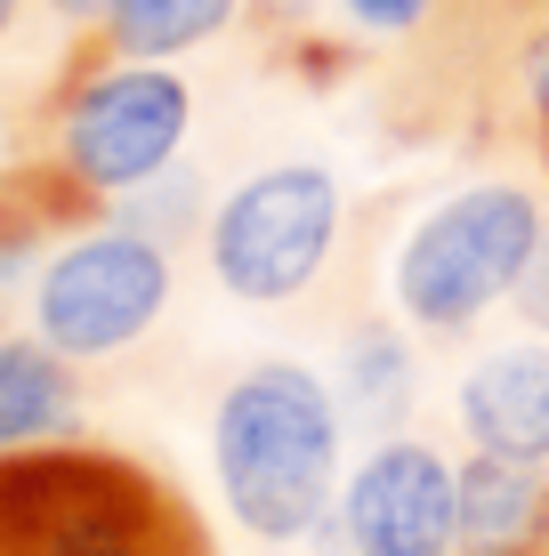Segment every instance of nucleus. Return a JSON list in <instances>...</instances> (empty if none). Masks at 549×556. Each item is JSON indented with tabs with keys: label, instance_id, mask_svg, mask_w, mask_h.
Returning <instances> with one entry per match:
<instances>
[{
	"label": "nucleus",
	"instance_id": "17",
	"mask_svg": "<svg viewBox=\"0 0 549 556\" xmlns=\"http://www.w3.org/2000/svg\"><path fill=\"white\" fill-rule=\"evenodd\" d=\"M41 9L57 16V25H89V33H98V25H105V9H113V0H41Z\"/></svg>",
	"mask_w": 549,
	"mask_h": 556
},
{
	"label": "nucleus",
	"instance_id": "8",
	"mask_svg": "<svg viewBox=\"0 0 549 556\" xmlns=\"http://www.w3.org/2000/svg\"><path fill=\"white\" fill-rule=\"evenodd\" d=\"M452 428L469 452L549 468V339H501L452 379Z\"/></svg>",
	"mask_w": 549,
	"mask_h": 556
},
{
	"label": "nucleus",
	"instance_id": "1",
	"mask_svg": "<svg viewBox=\"0 0 549 556\" xmlns=\"http://www.w3.org/2000/svg\"><path fill=\"white\" fill-rule=\"evenodd\" d=\"M211 476L251 541L308 548L332 532L348 484V412L332 379L291 355L242 363L211 404Z\"/></svg>",
	"mask_w": 549,
	"mask_h": 556
},
{
	"label": "nucleus",
	"instance_id": "10",
	"mask_svg": "<svg viewBox=\"0 0 549 556\" xmlns=\"http://www.w3.org/2000/svg\"><path fill=\"white\" fill-rule=\"evenodd\" d=\"M461 556H549V468L509 452L461 459Z\"/></svg>",
	"mask_w": 549,
	"mask_h": 556
},
{
	"label": "nucleus",
	"instance_id": "13",
	"mask_svg": "<svg viewBox=\"0 0 549 556\" xmlns=\"http://www.w3.org/2000/svg\"><path fill=\"white\" fill-rule=\"evenodd\" d=\"M242 0H113L98 41L105 56H154V65H170V56L219 41L226 25H235Z\"/></svg>",
	"mask_w": 549,
	"mask_h": 556
},
{
	"label": "nucleus",
	"instance_id": "18",
	"mask_svg": "<svg viewBox=\"0 0 549 556\" xmlns=\"http://www.w3.org/2000/svg\"><path fill=\"white\" fill-rule=\"evenodd\" d=\"M16 9H25V0H0V41H9V25H16Z\"/></svg>",
	"mask_w": 549,
	"mask_h": 556
},
{
	"label": "nucleus",
	"instance_id": "14",
	"mask_svg": "<svg viewBox=\"0 0 549 556\" xmlns=\"http://www.w3.org/2000/svg\"><path fill=\"white\" fill-rule=\"evenodd\" d=\"M339 9H348L364 33H421V25H437L445 0H339Z\"/></svg>",
	"mask_w": 549,
	"mask_h": 556
},
{
	"label": "nucleus",
	"instance_id": "4",
	"mask_svg": "<svg viewBox=\"0 0 549 556\" xmlns=\"http://www.w3.org/2000/svg\"><path fill=\"white\" fill-rule=\"evenodd\" d=\"M339 226H348V194L324 162H267L251 178H235L202 218V258H211L226 299L291 306L324 282Z\"/></svg>",
	"mask_w": 549,
	"mask_h": 556
},
{
	"label": "nucleus",
	"instance_id": "5",
	"mask_svg": "<svg viewBox=\"0 0 549 556\" xmlns=\"http://www.w3.org/2000/svg\"><path fill=\"white\" fill-rule=\"evenodd\" d=\"M186 129H195V89L178 73L154 56H105L57 105V178L82 202H129L162 169H178Z\"/></svg>",
	"mask_w": 549,
	"mask_h": 556
},
{
	"label": "nucleus",
	"instance_id": "16",
	"mask_svg": "<svg viewBox=\"0 0 549 556\" xmlns=\"http://www.w3.org/2000/svg\"><path fill=\"white\" fill-rule=\"evenodd\" d=\"M509 306L549 339V226H541V251H534V266H525V282H517V299H509Z\"/></svg>",
	"mask_w": 549,
	"mask_h": 556
},
{
	"label": "nucleus",
	"instance_id": "11",
	"mask_svg": "<svg viewBox=\"0 0 549 556\" xmlns=\"http://www.w3.org/2000/svg\"><path fill=\"white\" fill-rule=\"evenodd\" d=\"M332 395L339 412H348V428L364 435H396L412 412V395H421V355H412L404 339V315H355L348 331H339V363H332Z\"/></svg>",
	"mask_w": 549,
	"mask_h": 556
},
{
	"label": "nucleus",
	"instance_id": "15",
	"mask_svg": "<svg viewBox=\"0 0 549 556\" xmlns=\"http://www.w3.org/2000/svg\"><path fill=\"white\" fill-rule=\"evenodd\" d=\"M0 556H33V532H25V476H16V452H0Z\"/></svg>",
	"mask_w": 549,
	"mask_h": 556
},
{
	"label": "nucleus",
	"instance_id": "2",
	"mask_svg": "<svg viewBox=\"0 0 549 556\" xmlns=\"http://www.w3.org/2000/svg\"><path fill=\"white\" fill-rule=\"evenodd\" d=\"M541 226L549 210L525 178H477L445 194L388 258V299L404 331L469 339L501 299H517L525 266L541 251Z\"/></svg>",
	"mask_w": 549,
	"mask_h": 556
},
{
	"label": "nucleus",
	"instance_id": "12",
	"mask_svg": "<svg viewBox=\"0 0 549 556\" xmlns=\"http://www.w3.org/2000/svg\"><path fill=\"white\" fill-rule=\"evenodd\" d=\"M82 419V388H73V355H57L41 331L0 339V452L65 444Z\"/></svg>",
	"mask_w": 549,
	"mask_h": 556
},
{
	"label": "nucleus",
	"instance_id": "3",
	"mask_svg": "<svg viewBox=\"0 0 549 556\" xmlns=\"http://www.w3.org/2000/svg\"><path fill=\"white\" fill-rule=\"evenodd\" d=\"M16 476H25L33 556H219L202 516L122 452L65 435L16 452Z\"/></svg>",
	"mask_w": 549,
	"mask_h": 556
},
{
	"label": "nucleus",
	"instance_id": "6",
	"mask_svg": "<svg viewBox=\"0 0 549 556\" xmlns=\"http://www.w3.org/2000/svg\"><path fill=\"white\" fill-rule=\"evenodd\" d=\"M170 242L146 226H98L73 235L41 275H33V331L73 363H105L138 348L170 306Z\"/></svg>",
	"mask_w": 549,
	"mask_h": 556
},
{
	"label": "nucleus",
	"instance_id": "9",
	"mask_svg": "<svg viewBox=\"0 0 549 556\" xmlns=\"http://www.w3.org/2000/svg\"><path fill=\"white\" fill-rule=\"evenodd\" d=\"M469 41L509 138L549 169V0H469Z\"/></svg>",
	"mask_w": 549,
	"mask_h": 556
},
{
	"label": "nucleus",
	"instance_id": "7",
	"mask_svg": "<svg viewBox=\"0 0 549 556\" xmlns=\"http://www.w3.org/2000/svg\"><path fill=\"white\" fill-rule=\"evenodd\" d=\"M339 556H461V459L428 435H372L339 484Z\"/></svg>",
	"mask_w": 549,
	"mask_h": 556
}]
</instances>
